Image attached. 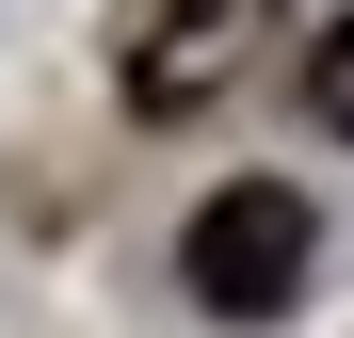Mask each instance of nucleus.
<instances>
[{"label":"nucleus","mask_w":354,"mask_h":338,"mask_svg":"<svg viewBox=\"0 0 354 338\" xmlns=\"http://www.w3.org/2000/svg\"><path fill=\"white\" fill-rule=\"evenodd\" d=\"M258 32H274V0H129L113 81H129V113H209L258 65Z\"/></svg>","instance_id":"nucleus-2"},{"label":"nucleus","mask_w":354,"mask_h":338,"mask_svg":"<svg viewBox=\"0 0 354 338\" xmlns=\"http://www.w3.org/2000/svg\"><path fill=\"white\" fill-rule=\"evenodd\" d=\"M306 97H322V129H338V145H354V17H338V32H322V48H306Z\"/></svg>","instance_id":"nucleus-3"},{"label":"nucleus","mask_w":354,"mask_h":338,"mask_svg":"<svg viewBox=\"0 0 354 338\" xmlns=\"http://www.w3.org/2000/svg\"><path fill=\"white\" fill-rule=\"evenodd\" d=\"M177 274H194L209 322H274L290 290H306V194L290 178H225L194 209V242H177Z\"/></svg>","instance_id":"nucleus-1"}]
</instances>
